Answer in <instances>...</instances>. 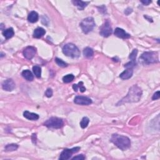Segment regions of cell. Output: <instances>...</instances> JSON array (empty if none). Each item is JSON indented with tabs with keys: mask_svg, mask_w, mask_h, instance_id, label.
Listing matches in <instances>:
<instances>
[{
	"mask_svg": "<svg viewBox=\"0 0 160 160\" xmlns=\"http://www.w3.org/2000/svg\"><path fill=\"white\" fill-rule=\"evenodd\" d=\"M63 121L57 117H52L51 118L48 119L44 123V125L48 127V128L55 129L61 128L63 126Z\"/></svg>",
	"mask_w": 160,
	"mask_h": 160,
	"instance_id": "8992f818",
	"label": "cell"
},
{
	"mask_svg": "<svg viewBox=\"0 0 160 160\" xmlns=\"http://www.w3.org/2000/svg\"><path fill=\"white\" fill-rule=\"evenodd\" d=\"M3 35L4 36V37L6 39V40L11 38L15 35V32L13 29L12 28H9L6 29H5V30L3 31Z\"/></svg>",
	"mask_w": 160,
	"mask_h": 160,
	"instance_id": "2e32d148",
	"label": "cell"
},
{
	"mask_svg": "<svg viewBox=\"0 0 160 160\" xmlns=\"http://www.w3.org/2000/svg\"><path fill=\"white\" fill-rule=\"evenodd\" d=\"M137 54H138V50H137L136 49H134L131 53H130L129 56V58L132 61H136V58L137 56Z\"/></svg>",
	"mask_w": 160,
	"mask_h": 160,
	"instance_id": "484cf974",
	"label": "cell"
},
{
	"mask_svg": "<svg viewBox=\"0 0 160 160\" xmlns=\"http://www.w3.org/2000/svg\"><path fill=\"white\" fill-rule=\"evenodd\" d=\"M142 90L138 85L135 84L129 88L127 95L118 102L117 104H122L126 103L138 102L142 96Z\"/></svg>",
	"mask_w": 160,
	"mask_h": 160,
	"instance_id": "6da1fadb",
	"label": "cell"
},
{
	"mask_svg": "<svg viewBox=\"0 0 160 160\" xmlns=\"http://www.w3.org/2000/svg\"><path fill=\"white\" fill-rule=\"evenodd\" d=\"M90 122V120L87 117H84L81 120V122H80V126L82 128H86V127L88 126V124H89Z\"/></svg>",
	"mask_w": 160,
	"mask_h": 160,
	"instance_id": "cb8c5ba5",
	"label": "cell"
},
{
	"mask_svg": "<svg viewBox=\"0 0 160 160\" xmlns=\"http://www.w3.org/2000/svg\"><path fill=\"white\" fill-rule=\"evenodd\" d=\"M46 31L43 28H37L33 33V37L35 38H40L45 35Z\"/></svg>",
	"mask_w": 160,
	"mask_h": 160,
	"instance_id": "ac0fdd59",
	"label": "cell"
},
{
	"mask_svg": "<svg viewBox=\"0 0 160 160\" xmlns=\"http://www.w3.org/2000/svg\"><path fill=\"white\" fill-rule=\"evenodd\" d=\"M80 149V147H75V148H73L72 149H65L61 152L60 156V159L66 160L70 159L73 153L78 152Z\"/></svg>",
	"mask_w": 160,
	"mask_h": 160,
	"instance_id": "ba28073f",
	"label": "cell"
},
{
	"mask_svg": "<svg viewBox=\"0 0 160 160\" xmlns=\"http://www.w3.org/2000/svg\"><path fill=\"white\" fill-rule=\"evenodd\" d=\"M37 53V49L33 46H28L23 51L24 56L28 60H31Z\"/></svg>",
	"mask_w": 160,
	"mask_h": 160,
	"instance_id": "30bf717a",
	"label": "cell"
},
{
	"mask_svg": "<svg viewBox=\"0 0 160 160\" xmlns=\"http://www.w3.org/2000/svg\"><path fill=\"white\" fill-rule=\"evenodd\" d=\"M139 62L143 64H150L159 62L158 54L156 52H145L139 57Z\"/></svg>",
	"mask_w": 160,
	"mask_h": 160,
	"instance_id": "3957f363",
	"label": "cell"
},
{
	"mask_svg": "<svg viewBox=\"0 0 160 160\" xmlns=\"http://www.w3.org/2000/svg\"><path fill=\"white\" fill-rule=\"evenodd\" d=\"M78 89H80V91L81 93H83L86 91V88L83 86V82H80L78 84Z\"/></svg>",
	"mask_w": 160,
	"mask_h": 160,
	"instance_id": "83f0119b",
	"label": "cell"
},
{
	"mask_svg": "<svg viewBox=\"0 0 160 160\" xmlns=\"http://www.w3.org/2000/svg\"><path fill=\"white\" fill-rule=\"evenodd\" d=\"M136 65V61H130L129 63L125 64V68H126V69H128V68H129V69H133V68L135 67Z\"/></svg>",
	"mask_w": 160,
	"mask_h": 160,
	"instance_id": "4316f807",
	"label": "cell"
},
{
	"mask_svg": "<svg viewBox=\"0 0 160 160\" xmlns=\"http://www.w3.org/2000/svg\"><path fill=\"white\" fill-rule=\"evenodd\" d=\"M133 11V9L131 8H127L126 10L125 11V13L126 15H129L131 13H132Z\"/></svg>",
	"mask_w": 160,
	"mask_h": 160,
	"instance_id": "d6a6232c",
	"label": "cell"
},
{
	"mask_svg": "<svg viewBox=\"0 0 160 160\" xmlns=\"http://www.w3.org/2000/svg\"><path fill=\"white\" fill-rule=\"evenodd\" d=\"M45 95H46V96L48 97V98L51 97L52 96H53V90L50 89V88H48V89L46 91Z\"/></svg>",
	"mask_w": 160,
	"mask_h": 160,
	"instance_id": "f1b7e54d",
	"label": "cell"
},
{
	"mask_svg": "<svg viewBox=\"0 0 160 160\" xmlns=\"http://www.w3.org/2000/svg\"><path fill=\"white\" fill-rule=\"evenodd\" d=\"M33 71L35 74V75L37 78H40L41 74V69L40 66H35L33 67Z\"/></svg>",
	"mask_w": 160,
	"mask_h": 160,
	"instance_id": "603a6c76",
	"label": "cell"
},
{
	"mask_svg": "<svg viewBox=\"0 0 160 160\" xmlns=\"http://www.w3.org/2000/svg\"><path fill=\"white\" fill-rule=\"evenodd\" d=\"M160 98V92L159 91H156V92L153 94V96L152 97V100H158Z\"/></svg>",
	"mask_w": 160,
	"mask_h": 160,
	"instance_id": "f546056e",
	"label": "cell"
},
{
	"mask_svg": "<svg viewBox=\"0 0 160 160\" xmlns=\"http://www.w3.org/2000/svg\"><path fill=\"white\" fill-rule=\"evenodd\" d=\"M80 25L84 33L88 34L93 31L94 28L95 27L96 24L93 18L88 17L83 19L82 21L80 23Z\"/></svg>",
	"mask_w": 160,
	"mask_h": 160,
	"instance_id": "5b68a950",
	"label": "cell"
},
{
	"mask_svg": "<svg viewBox=\"0 0 160 160\" xmlns=\"http://www.w3.org/2000/svg\"><path fill=\"white\" fill-rule=\"evenodd\" d=\"M93 54H94V51L92 48L86 47L84 49L83 55L84 57H86L87 58H90L93 56Z\"/></svg>",
	"mask_w": 160,
	"mask_h": 160,
	"instance_id": "ffe728a7",
	"label": "cell"
},
{
	"mask_svg": "<svg viewBox=\"0 0 160 160\" xmlns=\"http://www.w3.org/2000/svg\"><path fill=\"white\" fill-rule=\"evenodd\" d=\"M23 116L29 120L36 121L39 119V115L36 113L29 112L28 111H25L23 113Z\"/></svg>",
	"mask_w": 160,
	"mask_h": 160,
	"instance_id": "5bb4252c",
	"label": "cell"
},
{
	"mask_svg": "<svg viewBox=\"0 0 160 160\" xmlns=\"http://www.w3.org/2000/svg\"><path fill=\"white\" fill-rule=\"evenodd\" d=\"M133 74V69H129V68H128V69H126V70L124 71L123 72L121 73L120 75V77L123 80H128L132 77Z\"/></svg>",
	"mask_w": 160,
	"mask_h": 160,
	"instance_id": "4fadbf2b",
	"label": "cell"
},
{
	"mask_svg": "<svg viewBox=\"0 0 160 160\" xmlns=\"http://www.w3.org/2000/svg\"><path fill=\"white\" fill-rule=\"evenodd\" d=\"M111 141L123 151L128 149L131 146V141L129 138L125 136L117 135V134H114L112 135Z\"/></svg>",
	"mask_w": 160,
	"mask_h": 160,
	"instance_id": "7a4b0ae2",
	"label": "cell"
},
{
	"mask_svg": "<svg viewBox=\"0 0 160 160\" xmlns=\"http://www.w3.org/2000/svg\"><path fill=\"white\" fill-rule=\"evenodd\" d=\"M114 34L116 36V37H118L122 39H128L130 38V35L124 30V29L120 28H116L114 32Z\"/></svg>",
	"mask_w": 160,
	"mask_h": 160,
	"instance_id": "7c38bea8",
	"label": "cell"
},
{
	"mask_svg": "<svg viewBox=\"0 0 160 160\" xmlns=\"http://www.w3.org/2000/svg\"><path fill=\"white\" fill-rule=\"evenodd\" d=\"M21 75L25 80H27V81H31L33 80V79H34L33 75V74L31 72V71L28 70H24L22 72Z\"/></svg>",
	"mask_w": 160,
	"mask_h": 160,
	"instance_id": "d6986e66",
	"label": "cell"
},
{
	"mask_svg": "<svg viewBox=\"0 0 160 160\" xmlns=\"http://www.w3.org/2000/svg\"><path fill=\"white\" fill-rule=\"evenodd\" d=\"M63 53L68 57L77 58L80 56V51L79 49L73 43H68L63 48Z\"/></svg>",
	"mask_w": 160,
	"mask_h": 160,
	"instance_id": "277c9868",
	"label": "cell"
},
{
	"mask_svg": "<svg viewBox=\"0 0 160 160\" xmlns=\"http://www.w3.org/2000/svg\"><path fill=\"white\" fill-rule=\"evenodd\" d=\"M85 159V157L83 155H78V156H74V158H73V160H74V159H78V160H83V159Z\"/></svg>",
	"mask_w": 160,
	"mask_h": 160,
	"instance_id": "4dcf8cb0",
	"label": "cell"
},
{
	"mask_svg": "<svg viewBox=\"0 0 160 160\" xmlns=\"http://www.w3.org/2000/svg\"><path fill=\"white\" fill-rule=\"evenodd\" d=\"M39 18L38 14L36 11H31L30 13L28 15V20L29 22L34 23L37 22Z\"/></svg>",
	"mask_w": 160,
	"mask_h": 160,
	"instance_id": "e0dca14e",
	"label": "cell"
},
{
	"mask_svg": "<svg viewBox=\"0 0 160 160\" xmlns=\"http://www.w3.org/2000/svg\"><path fill=\"white\" fill-rule=\"evenodd\" d=\"M55 62L59 66L62 67V68H65L68 66V64L66 63H65L64 61H63L61 59L58 58H55Z\"/></svg>",
	"mask_w": 160,
	"mask_h": 160,
	"instance_id": "d4e9b609",
	"label": "cell"
},
{
	"mask_svg": "<svg viewBox=\"0 0 160 160\" xmlns=\"http://www.w3.org/2000/svg\"><path fill=\"white\" fill-rule=\"evenodd\" d=\"M73 90H74L75 91H77L78 90V84H74L73 85Z\"/></svg>",
	"mask_w": 160,
	"mask_h": 160,
	"instance_id": "836d02e7",
	"label": "cell"
},
{
	"mask_svg": "<svg viewBox=\"0 0 160 160\" xmlns=\"http://www.w3.org/2000/svg\"><path fill=\"white\" fill-rule=\"evenodd\" d=\"M113 29L110 25V23L108 21H106L100 28V34L102 37L107 38L112 34Z\"/></svg>",
	"mask_w": 160,
	"mask_h": 160,
	"instance_id": "52a82bcc",
	"label": "cell"
},
{
	"mask_svg": "<svg viewBox=\"0 0 160 160\" xmlns=\"http://www.w3.org/2000/svg\"><path fill=\"white\" fill-rule=\"evenodd\" d=\"M18 148V145L16 144H9L5 146L6 151H14Z\"/></svg>",
	"mask_w": 160,
	"mask_h": 160,
	"instance_id": "44dd1931",
	"label": "cell"
},
{
	"mask_svg": "<svg viewBox=\"0 0 160 160\" xmlns=\"http://www.w3.org/2000/svg\"><path fill=\"white\" fill-rule=\"evenodd\" d=\"M2 88L5 91H11L15 88V83L13 80L8 79L3 81L2 84Z\"/></svg>",
	"mask_w": 160,
	"mask_h": 160,
	"instance_id": "8fae6325",
	"label": "cell"
},
{
	"mask_svg": "<svg viewBox=\"0 0 160 160\" xmlns=\"http://www.w3.org/2000/svg\"><path fill=\"white\" fill-rule=\"evenodd\" d=\"M74 79V75L72 74H67V75H66V76H64L63 78V82L65 83H70L72 81H73Z\"/></svg>",
	"mask_w": 160,
	"mask_h": 160,
	"instance_id": "7402d4cb",
	"label": "cell"
},
{
	"mask_svg": "<svg viewBox=\"0 0 160 160\" xmlns=\"http://www.w3.org/2000/svg\"><path fill=\"white\" fill-rule=\"evenodd\" d=\"M72 3L80 10H83L88 4V2H84L83 1H80V0H74V1H72Z\"/></svg>",
	"mask_w": 160,
	"mask_h": 160,
	"instance_id": "9a60e30c",
	"label": "cell"
},
{
	"mask_svg": "<svg viewBox=\"0 0 160 160\" xmlns=\"http://www.w3.org/2000/svg\"><path fill=\"white\" fill-rule=\"evenodd\" d=\"M141 2L143 5L148 6L151 3V1H149V0H142V1H141Z\"/></svg>",
	"mask_w": 160,
	"mask_h": 160,
	"instance_id": "1f68e13d",
	"label": "cell"
},
{
	"mask_svg": "<svg viewBox=\"0 0 160 160\" xmlns=\"http://www.w3.org/2000/svg\"><path fill=\"white\" fill-rule=\"evenodd\" d=\"M74 102L77 104H80V105H89L92 103V100L86 96H77L75 97Z\"/></svg>",
	"mask_w": 160,
	"mask_h": 160,
	"instance_id": "9c48e42d",
	"label": "cell"
}]
</instances>
